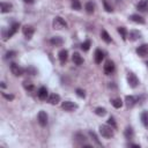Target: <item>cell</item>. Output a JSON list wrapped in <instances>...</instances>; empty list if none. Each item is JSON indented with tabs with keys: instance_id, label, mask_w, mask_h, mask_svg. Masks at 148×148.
Wrapping results in <instances>:
<instances>
[{
	"instance_id": "4fadbf2b",
	"label": "cell",
	"mask_w": 148,
	"mask_h": 148,
	"mask_svg": "<svg viewBox=\"0 0 148 148\" xmlns=\"http://www.w3.org/2000/svg\"><path fill=\"white\" fill-rule=\"evenodd\" d=\"M47 95H49V92H47V89H46L45 87H40V88L38 89V91H37V96H38V98L42 99V101L46 99Z\"/></svg>"
},
{
	"instance_id": "4dcf8cb0",
	"label": "cell",
	"mask_w": 148,
	"mask_h": 148,
	"mask_svg": "<svg viewBox=\"0 0 148 148\" xmlns=\"http://www.w3.org/2000/svg\"><path fill=\"white\" fill-rule=\"evenodd\" d=\"M90 45H91L90 40H89V39H87V40H84V42L81 44V49H82L83 51H88V50L90 49Z\"/></svg>"
},
{
	"instance_id": "d6a6232c",
	"label": "cell",
	"mask_w": 148,
	"mask_h": 148,
	"mask_svg": "<svg viewBox=\"0 0 148 148\" xmlns=\"http://www.w3.org/2000/svg\"><path fill=\"white\" fill-rule=\"evenodd\" d=\"M72 8L75 10H81V3L79 0H73L72 1Z\"/></svg>"
},
{
	"instance_id": "8992f818",
	"label": "cell",
	"mask_w": 148,
	"mask_h": 148,
	"mask_svg": "<svg viewBox=\"0 0 148 148\" xmlns=\"http://www.w3.org/2000/svg\"><path fill=\"white\" fill-rule=\"evenodd\" d=\"M61 108L65 111H74V110L77 109V104L74 103V102H72V101H65V102H62Z\"/></svg>"
},
{
	"instance_id": "f546056e",
	"label": "cell",
	"mask_w": 148,
	"mask_h": 148,
	"mask_svg": "<svg viewBox=\"0 0 148 148\" xmlns=\"http://www.w3.org/2000/svg\"><path fill=\"white\" fill-rule=\"evenodd\" d=\"M141 120H142V124L145 126H148V112L147 111H143L141 113Z\"/></svg>"
},
{
	"instance_id": "8fae6325",
	"label": "cell",
	"mask_w": 148,
	"mask_h": 148,
	"mask_svg": "<svg viewBox=\"0 0 148 148\" xmlns=\"http://www.w3.org/2000/svg\"><path fill=\"white\" fill-rule=\"evenodd\" d=\"M94 59H95V62H96V64H101V62H102V60L104 59V52H103L102 50L97 49V50L95 51Z\"/></svg>"
},
{
	"instance_id": "4316f807",
	"label": "cell",
	"mask_w": 148,
	"mask_h": 148,
	"mask_svg": "<svg viewBox=\"0 0 148 148\" xmlns=\"http://www.w3.org/2000/svg\"><path fill=\"white\" fill-rule=\"evenodd\" d=\"M103 1V6H104V9L108 12V13H112L113 12V8L111 6V3L108 1V0H102Z\"/></svg>"
},
{
	"instance_id": "f35d334b",
	"label": "cell",
	"mask_w": 148,
	"mask_h": 148,
	"mask_svg": "<svg viewBox=\"0 0 148 148\" xmlns=\"http://www.w3.org/2000/svg\"><path fill=\"white\" fill-rule=\"evenodd\" d=\"M2 96H3L5 98H7V99H9V101H12V99H14V95H8V94H6V92H2Z\"/></svg>"
},
{
	"instance_id": "836d02e7",
	"label": "cell",
	"mask_w": 148,
	"mask_h": 148,
	"mask_svg": "<svg viewBox=\"0 0 148 148\" xmlns=\"http://www.w3.org/2000/svg\"><path fill=\"white\" fill-rule=\"evenodd\" d=\"M25 72H27L28 74H30V75H35V74H37V71H36V68H35V67H32V66H29V67H27Z\"/></svg>"
},
{
	"instance_id": "7a4b0ae2",
	"label": "cell",
	"mask_w": 148,
	"mask_h": 148,
	"mask_svg": "<svg viewBox=\"0 0 148 148\" xmlns=\"http://www.w3.org/2000/svg\"><path fill=\"white\" fill-rule=\"evenodd\" d=\"M53 28L57 29V30L66 29V28H67V23H66V21H65L62 17L57 16V17H54V20H53Z\"/></svg>"
},
{
	"instance_id": "7bdbcfd3",
	"label": "cell",
	"mask_w": 148,
	"mask_h": 148,
	"mask_svg": "<svg viewBox=\"0 0 148 148\" xmlns=\"http://www.w3.org/2000/svg\"><path fill=\"white\" fill-rule=\"evenodd\" d=\"M147 66H148V61H147Z\"/></svg>"
},
{
	"instance_id": "d4e9b609",
	"label": "cell",
	"mask_w": 148,
	"mask_h": 148,
	"mask_svg": "<svg viewBox=\"0 0 148 148\" xmlns=\"http://www.w3.org/2000/svg\"><path fill=\"white\" fill-rule=\"evenodd\" d=\"M101 37H102V39H103L105 43H111V37H110V35L106 32V30H102V31H101Z\"/></svg>"
},
{
	"instance_id": "603a6c76",
	"label": "cell",
	"mask_w": 148,
	"mask_h": 148,
	"mask_svg": "<svg viewBox=\"0 0 148 148\" xmlns=\"http://www.w3.org/2000/svg\"><path fill=\"white\" fill-rule=\"evenodd\" d=\"M124 135H125V138L126 139H132L133 136H134V131H133V128L132 127H126L125 128V131H124Z\"/></svg>"
},
{
	"instance_id": "5bb4252c",
	"label": "cell",
	"mask_w": 148,
	"mask_h": 148,
	"mask_svg": "<svg viewBox=\"0 0 148 148\" xmlns=\"http://www.w3.org/2000/svg\"><path fill=\"white\" fill-rule=\"evenodd\" d=\"M127 37H128V39H130V40L134 42V40H138V39L141 37V34H140L138 30H132V31H130V32H128Z\"/></svg>"
},
{
	"instance_id": "cb8c5ba5",
	"label": "cell",
	"mask_w": 148,
	"mask_h": 148,
	"mask_svg": "<svg viewBox=\"0 0 148 148\" xmlns=\"http://www.w3.org/2000/svg\"><path fill=\"white\" fill-rule=\"evenodd\" d=\"M18 27H20V24H18V23H13V24H12V27L9 28V31H8V38H10V37H12V36L17 31Z\"/></svg>"
},
{
	"instance_id": "ac0fdd59",
	"label": "cell",
	"mask_w": 148,
	"mask_h": 148,
	"mask_svg": "<svg viewBox=\"0 0 148 148\" xmlns=\"http://www.w3.org/2000/svg\"><path fill=\"white\" fill-rule=\"evenodd\" d=\"M47 101H49V103H50V104L56 105V104H58V103L60 102V96H59L58 94H51V95L49 96Z\"/></svg>"
},
{
	"instance_id": "52a82bcc",
	"label": "cell",
	"mask_w": 148,
	"mask_h": 148,
	"mask_svg": "<svg viewBox=\"0 0 148 148\" xmlns=\"http://www.w3.org/2000/svg\"><path fill=\"white\" fill-rule=\"evenodd\" d=\"M22 31H23V35H24V37H25L27 39H31V37H32V35H34V32H35V28H34L32 25L27 24V25L23 27Z\"/></svg>"
},
{
	"instance_id": "7c38bea8",
	"label": "cell",
	"mask_w": 148,
	"mask_h": 148,
	"mask_svg": "<svg viewBox=\"0 0 148 148\" xmlns=\"http://www.w3.org/2000/svg\"><path fill=\"white\" fill-rule=\"evenodd\" d=\"M58 58H59V60H60L61 64H65V62L67 61V58H68V52H67V50H65V49L60 50L59 53H58Z\"/></svg>"
},
{
	"instance_id": "74e56055",
	"label": "cell",
	"mask_w": 148,
	"mask_h": 148,
	"mask_svg": "<svg viewBox=\"0 0 148 148\" xmlns=\"http://www.w3.org/2000/svg\"><path fill=\"white\" fill-rule=\"evenodd\" d=\"M15 54H16L15 51H8V52L6 53V59H8V58H13Z\"/></svg>"
},
{
	"instance_id": "e575fe53",
	"label": "cell",
	"mask_w": 148,
	"mask_h": 148,
	"mask_svg": "<svg viewBox=\"0 0 148 148\" xmlns=\"http://www.w3.org/2000/svg\"><path fill=\"white\" fill-rule=\"evenodd\" d=\"M89 135H90V136H91V138L94 139V141H95V142H96V143H97L98 146H102V143L99 142V140H98V138H97V135H96V134H95L94 132H91V131H90V132H89Z\"/></svg>"
},
{
	"instance_id": "3957f363",
	"label": "cell",
	"mask_w": 148,
	"mask_h": 148,
	"mask_svg": "<svg viewBox=\"0 0 148 148\" xmlns=\"http://www.w3.org/2000/svg\"><path fill=\"white\" fill-rule=\"evenodd\" d=\"M127 82L131 88H136L139 86V79L134 73H131V72L127 73Z\"/></svg>"
},
{
	"instance_id": "8d00e7d4",
	"label": "cell",
	"mask_w": 148,
	"mask_h": 148,
	"mask_svg": "<svg viewBox=\"0 0 148 148\" xmlns=\"http://www.w3.org/2000/svg\"><path fill=\"white\" fill-rule=\"evenodd\" d=\"M76 95L79 97H81V98H84V96H86L84 90H82V89H76Z\"/></svg>"
},
{
	"instance_id": "e0dca14e",
	"label": "cell",
	"mask_w": 148,
	"mask_h": 148,
	"mask_svg": "<svg viewBox=\"0 0 148 148\" xmlns=\"http://www.w3.org/2000/svg\"><path fill=\"white\" fill-rule=\"evenodd\" d=\"M72 59H73V62H74L75 65H77V66H80V65L83 64V58H82V57L80 56V53H77V52H74V53H73Z\"/></svg>"
},
{
	"instance_id": "30bf717a",
	"label": "cell",
	"mask_w": 148,
	"mask_h": 148,
	"mask_svg": "<svg viewBox=\"0 0 148 148\" xmlns=\"http://www.w3.org/2000/svg\"><path fill=\"white\" fill-rule=\"evenodd\" d=\"M136 102H138V98L136 97H134V96H126L125 97V104H126V106L127 108H132V106H134L135 104H136Z\"/></svg>"
},
{
	"instance_id": "7402d4cb",
	"label": "cell",
	"mask_w": 148,
	"mask_h": 148,
	"mask_svg": "<svg viewBox=\"0 0 148 148\" xmlns=\"http://www.w3.org/2000/svg\"><path fill=\"white\" fill-rule=\"evenodd\" d=\"M84 9H86V12L88 14H92L94 10H95V5L92 3V1H88L86 3V6H84Z\"/></svg>"
},
{
	"instance_id": "d590c367",
	"label": "cell",
	"mask_w": 148,
	"mask_h": 148,
	"mask_svg": "<svg viewBox=\"0 0 148 148\" xmlns=\"http://www.w3.org/2000/svg\"><path fill=\"white\" fill-rule=\"evenodd\" d=\"M108 125H110V126L113 127V128L117 127V124H116V121H114V119H113L112 117H110V118L108 119Z\"/></svg>"
},
{
	"instance_id": "6da1fadb",
	"label": "cell",
	"mask_w": 148,
	"mask_h": 148,
	"mask_svg": "<svg viewBox=\"0 0 148 148\" xmlns=\"http://www.w3.org/2000/svg\"><path fill=\"white\" fill-rule=\"evenodd\" d=\"M99 133L105 139H111L113 136V127L110 125H101L99 126Z\"/></svg>"
},
{
	"instance_id": "d6986e66",
	"label": "cell",
	"mask_w": 148,
	"mask_h": 148,
	"mask_svg": "<svg viewBox=\"0 0 148 148\" xmlns=\"http://www.w3.org/2000/svg\"><path fill=\"white\" fill-rule=\"evenodd\" d=\"M136 8L140 10V12H145L148 9V0H140Z\"/></svg>"
},
{
	"instance_id": "484cf974",
	"label": "cell",
	"mask_w": 148,
	"mask_h": 148,
	"mask_svg": "<svg viewBox=\"0 0 148 148\" xmlns=\"http://www.w3.org/2000/svg\"><path fill=\"white\" fill-rule=\"evenodd\" d=\"M111 104H112L116 109H119V108L123 106V101H121V98H114V99L111 101Z\"/></svg>"
},
{
	"instance_id": "1f68e13d",
	"label": "cell",
	"mask_w": 148,
	"mask_h": 148,
	"mask_svg": "<svg viewBox=\"0 0 148 148\" xmlns=\"http://www.w3.org/2000/svg\"><path fill=\"white\" fill-rule=\"evenodd\" d=\"M23 87H24V89L28 90V91H31V90L34 89V84H32L30 81H24V82H23Z\"/></svg>"
},
{
	"instance_id": "ba28073f",
	"label": "cell",
	"mask_w": 148,
	"mask_h": 148,
	"mask_svg": "<svg viewBox=\"0 0 148 148\" xmlns=\"http://www.w3.org/2000/svg\"><path fill=\"white\" fill-rule=\"evenodd\" d=\"M37 119H38V124L40 126H46L47 125V114L45 111H39L38 116H37Z\"/></svg>"
},
{
	"instance_id": "9c48e42d",
	"label": "cell",
	"mask_w": 148,
	"mask_h": 148,
	"mask_svg": "<svg viewBox=\"0 0 148 148\" xmlns=\"http://www.w3.org/2000/svg\"><path fill=\"white\" fill-rule=\"evenodd\" d=\"M136 53L140 57H146L148 54V44H141L138 49H136Z\"/></svg>"
},
{
	"instance_id": "5b68a950",
	"label": "cell",
	"mask_w": 148,
	"mask_h": 148,
	"mask_svg": "<svg viewBox=\"0 0 148 148\" xmlns=\"http://www.w3.org/2000/svg\"><path fill=\"white\" fill-rule=\"evenodd\" d=\"M103 69H104V73H105L106 75L112 74V73L114 72V62H113L112 60H106L105 64H104Z\"/></svg>"
},
{
	"instance_id": "44dd1931",
	"label": "cell",
	"mask_w": 148,
	"mask_h": 148,
	"mask_svg": "<svg viewBox=\"0 0 148 148\" xmlns=\"http://www.w3.org/2000/svg\"><path fill=\"white\" fill-rule=\"evenodd\" d=\"M130 18H131L133 22L139 23V24H143V23H145V18H143L141 15H138V14H133V15H131Z\"/></svg>"
},
{
	"instance_id": "ab89813d",
	"label": "cell",
	"mask_w": 148,
	"mask_h": 148,
	"mask_svg": "<svg viewBox=\"0 0 148 148\" xmlns=\"http://www.w3.org/2000/svg\"><path fill=\"white\" fill-rule=\"evenodd\" d=\"M127 146H128V147H134V148H140V146L136 145V143H128Z\"/></svg>"
},
{
	"instance_id": "ffe728a7",
	"label": "cell",
	"mask_w": 148,
	"mask_h": 148,
	"mask_svg": "<svg viewBox=\"0 0 148 148\" xmlns=\"http://www.w3.org/2000/svg\"><path fill=\"white\" fill-rule=\"evenodd\" d=\"M0 7H1V13H2V14L10 12V10H12V8H13L12 3H8V2H1Z\"/></svg>"
},
{
	"instance_id": "b9f144b4",
	"label": "cell",
	"mask_w": 148,
	"mask_h": 148,
	"mask_svg": "<svg viewBox=\"0 0 148 148\" xmlns=\"http://www.w3.org/2000/svg\"><path fill=\"white\" fill-rule=\"evenodd\" d=\"M6 87V84H5V82H1V88H5Z\"/></svg>"
},
{
	"instance_id": "9a60e30c",
	"label": "cell",
	"mask_w": 148,
	"mask_h": 148,
	"mask_svg": "<svg viewBox=\"0 0 148 148\" xmlns=\"http://www.w3.org/2000/svg\"><path fill=\"white\" fill-rule=\"evenodd\" d=\"M74 139H75V141H76V142H77L80 146L86 145L84 142H86L87 138H86V135H84V134H82V133H76V134L74 135Z\"/></svg>"
},
{
	"instance_id": "f1b7e54d",
	"label": "cell",
	"mask_w": 148,
	"mask_h": 148,
	"mask_svg": "<svg viewBox=\"0 0 148 148\" xmlns=\"http://www.w3.org/2000/svg\"><path fill=\"white\" fill-rule=\"evenodd\" d=\"M95 113L97 114V116H99V117H103V116H105L106 114V110L104 109V108H96L95 109Z\"/></svg>"
},
{
	"instance_id": "277c9868",
	"label": "cell",
	"mask_w": 148,
	"mask_h": 148,
	"mask_svg": "<svg viewBox=\"0 0 148 148\" xmlns=\"http://www.w3.org/2000/svg\"><path fill=\"white\" fill-rule=\"evenodd\" d=\"M9 68H10V72H12L13 75H15V76H21V75H23L24 69H23L21 66H18L17 64L12 62L10 66H9Z\"/></svg>"
},
{
	"instance_id": "2e32d148",
	"label": "cell",
	"mask_w": 148,
	"mask_h": 148,
	"mask_svg": "<svg viewBox=\"0 0 148 148\" xmlns=\"http://www.w3.org/2000/svg\"><path fill=\"white\" fill-rule=\"evenodd\" d=\"M50 43H51L53 46H61V45L64 44V39H62L61 37H59V36H54V37H52V38L50 39Z\"/></svg>"
},
{
	"instance_id": "83f0119b",
	"label": "cell",
	"mask_w": 148,
	"mask_h": 148,
	"mask_svg": "<svg viewBox=\"0 0 148 148\" xmlns=\"http://www.w3.org/2000/svg\"><path fill=\"white\" fill-rule=\"evenodd\" d=\"M118 32L121 35V37H123L124 40L127 39V35H128V32H127V30H126L124 27H119V28H118Z\"/></svg>"
},
{
	"instance_id": "60d3db41",
	"label": "cell",
	"mask_w": 148,
	"mask_h": 148,
	"mask_svg": "<svg viewBox=\"0 0 148 148\" xmlns=\"http://www.w3.org/2000/svg\"><path fill=\"white\" fill-rule=\"evenodd\" d=\"M25 3H34L35 2V0H23Z\"/></svg>"
}]
</instances>
